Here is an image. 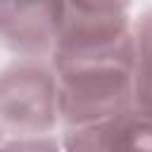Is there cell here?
<instances>
[{
  "instance_id": "cell-8",
  "label": "cell",
  "mask_w": 152,
  "mask_h": 152,
  "mask_svg": "<svg viewBox=\"0 0 152 152\" xmlns=\"http://www.w3.org/2000/svg\"><path fill=\"white\" fill-rule=\"evenodd\" d=\"M2 135H5V133H2V131H0V147H2V142H5V140H2Z\"/></svg>"
},
{
  "instance_id": "cell-6",
  "label": "cell",
  "mask_w": 152,
  "mask_h": 152,
  "mask_svg": "<svg viewBox=\"0 0 152 152\" xmlns=\"http://www.w3.org/2000/svg\"><path fill=\"white\" fill-rule=\"evenodd\" d=\"M133 112L152 119V7L133 21Z\"/></svg>"
},
{
  "instance_id": "cell-1",
  "label": "cell",
  "mask_w": 152,
  "mask_h": 152,
  "mask_svg": "<svg viewBox=\"0 0 152 152\" xmlns=\"http://www.w3.org/2000/svg\"><path fill=\"white\" fill-rule=\"evenodd\" d=\"M133 19L124 2H64L52 69L126 62L133 64Z\"/></svg>"
},
{
  "instance_id": "cell-4",
  "label": "cell",
  "mask_w": 152,
  "mask_h": 152,
  "mask_svg": "<svg viewBox=\"0 0 152 152\" xmlns=\"http://www.w3.org/2000/svg\"><path fill=\"white\" fill-rule=\"evenodd\" d=\"M64 2H0V45L17 59L52 57Z\"/></svg>"
},
{
  "instance_id": "cell-5",
  "label": "cell",
  "mask_w": 152,
  "mask_h": 152,
  "mask_svg": "<svg viewBox=\"0 0 152 152\" xmlns=\"http://www.w3.org/2000/svg\"><path fill=\"white\" fill-rule=\"evenodd\" d=\"M64 152H152V119L128 112L100 126L66 131Z\"/></svg>"
},
{
  "instance_id": "cell-3",
  "label": "cell",
  "mask_w": 152,
  "mask_h": 152,
  "mask_svg": "<svg viewBox=\"0 0 152 152\" xmlns=\"http://www.w3.org/2000/svg\"><path fill=\"white\" fill-rule=\"evenodd\" d=\"M59 124L57 76L48 59H12L0 69V131L12 138L52 135Z\"/></svg>"
},
{
  "instance_id": "cell-2",
  "label": "cell",
  "mask_w": 152,
  "mask_h": 152,
  "mask_svg": "<svg viewBox=\"0 0 152 152\" xmlns=\"http://www.w3.org/2000/svg\"><path fill=\"white\" fill-rule=\"evenodd\" d=\"M59 124L81 131L133 112V64H86L55 69Z\"/></svg>"
},
{
  "instance_id": "cell-7",
  "label": "cell",
  "mask_w": 152,
  "mask_h": 152,
  "mask_svg": "<svg viewBox=\"0 0 152 152\" xmlns=\"http://www.w3.org/2000/svg\"><path fill=\"white\" fill-rule=\"evenodd\" d=\"M0 152H64V150L57 138L38 135V138H10L2 142Z\"/></svg>"
}]
</instances>
